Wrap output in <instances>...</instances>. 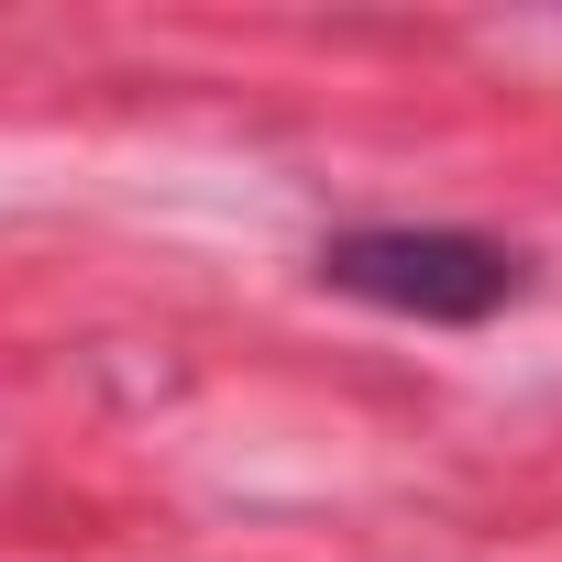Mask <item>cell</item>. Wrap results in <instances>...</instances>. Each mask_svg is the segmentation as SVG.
<instances>
[{
  "mask_svg": "<svg viewBox=\"0 0 562 562\" xmlns=\"http://www.w3.org/2000/svg\"><path fill=\"white\" fill-rule=\"evenodd\" d=\"M321 288L397 310V321H430V331H474V321L529 299V254L485 243V232H441V221H364V232L321 243Z\"/></svg>",
  "mask_w": 562,
  "mask_h": 562,
  "instance_id": "cell-1",
  "label": "cell"
}]
</instances>
